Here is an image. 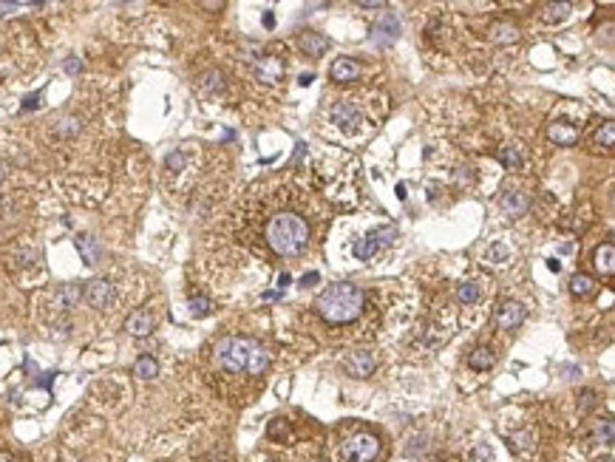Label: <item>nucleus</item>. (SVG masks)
Here are the masks:
<instances>
[{"mask_svg": "<svg viewBox=\"0 0 615 462\" xmlns=\"http://www.w3.org/2000/svg\"><path fill=\"white\" fill-rule=\"evenodd\" d=\"M213 361L219 369L230 372V374H261L267 372L269 366V352L250 341V338H236V335H230V338H221L213 349Z\"/></svg>", "mask_w": 615, "mask_h": 462, "instance_id": "obj_1", "label": "nucleus"}, {"mask_svg": "<svg viewBox=\"0 0 615 462\" xmlns=\"http://www.w3.org/2000/svg\"><path fill=\"white\" fill-rule=\"evenodd\" d=\"M366 295L357 284H329L321 295L315 298V312L326 324H352L363 315Z\"/></svg>", "mask_w": 615, "mask_h": 462, "instance_id": "obj_2", "label": "nucleus"}, {"mask_svg": "<svg viewBox=\"0 0 615 462\" xmlns=\"http://www.w3.org/2000/svg\"><path fill=\"white\" fill-rule=\"evenodd\" d=\"M267 244L272 253L278 256H301L306 244H309V224L298 216V213H289V210H284V213H275L269 221H267Z\"/></svg>", "mask_w": 615, "mask_h": 462, "instance_id": "obj_3", "label": "nucleus"}, {"mask_svg": "<svg viewBox=\"0 0 615 462\" xmlns=\"http://www.w3.org/2000/svg\"><path fill=\"white\" fill-rule=\"evenodd\" d=\"M377 454H380V439L374 434H366V431L352 434L343 443V457L349 462H372Z\"/></svg>", "mask_w": 615, "mask_h": 462, "instance_id": "obj_4", "label": "nucleus"}, {"mask_svg": "<svg viewBox=\"0 0 615 462\" xmlns=\"http://www.w3.org/2000/svg\"><path fill=\"white\" fill-rule=\"evenodd\" d=\"M82 298H86L94 309L111 306V301H114V284L105 281V278H94V281H88L86 287H82Z\"/></svg>", "mask_w": 615, "mask_h": 462, "instance_id": "obj_5", "label": "nucleus"}, {"mask_svg": "<svg viewBox=\"0 0 615 462\" xmlns=\"http://www.w3.org/2000/svg\"><path fill=\"white\" fill-rule=\"evenodd\" d=\"M524 315H527V309L519 304V301H502L499 306H496V326L499 329H519L522 324H524Z\"/></svg>", "mask_w": 615, "mask_h": 462, "instance_id": "obj_6", "label": "nucleus"}, {"mask_svg": "<svg viewBox=\"0 0 615 462\" xmlns=\"http://www.w3.org/2000/svg\"><path fill=\"white\" fill-rule=\"evenodd\" d=\"M374 366H377V358L372 349H354L346 354V372L352 377H369L374 372Z\"/></svg>", "mask_w": 615, "mask_h": 462, "instance_id": "obj_7", "label": "nucleus"}, {"mask_svg": "<svg viewBox=\"0 0 615 462\" xmlns=\"http://www.w3.org/2000/svg\"><path fill=\"white\" fill-rule=\"evenodd\" d=\"M397 34H400V20L394 17V14H383L374 23V29H372V40L380 46V49H386V46H391L394 40H397Z\"/></svg>", "mask_w": 615, "mask_h": 462, "instance_id": "obj_8", "label": "nucleus"}, {"mask_svg": "<svg viewBox=\"0 0 615 462\" xmlns=\"http://www.w3.org/2000/svg\"><path fill=\"white\" fill-rule=\"evenodd\" d=\"M329 119L337 125V128L349 131V128H354V125H360V111H357V105L352 99H341V102L332 105Z\"/></svg>", "mask_w": 615, "mask_h": 462, "instance_id": "obj_9", "label": "nucleus"}, {"mask_svg": "<svg viewBox=\"0 0 615 462\" xmlns=\"http://www.w3.org/2000/svg\"><path fill=\"white\" fill-rule=\"evenodd\" d=\"M499 207H502L511 219H516V216H524V213H527L530 199H527L522 191H505V193L499 196Z\"/></svg>", "mask_w": 615, "mask_h": 462, "instance_id": "obj_10", "label": "nucleus"}, {"mask_svg": "<svg viewBox=\"0 0 615 462\" xmlns=\"http://www.w3.org/2000/svg\"><path fill=\"white\" fill-rule=\"evenodd\" d=\"M125 329H128L134 338H145V335H151V332H154V318H151V312H145V309L131 312V315H128V321H125Z\"/></svg>", "mask_w": 615, "mask_h": 462, "instance_id": "obj_11", "label": "nucleus"}, {"mask_svg": "<svg viewBox=\"0 0 615 462\" xmlns=\"http://www.w3.org/2000/svg\"><path fill=\"white\" fill-rule=\"evenodd\" d=\"M329 74H332V80H335V82H352V80H357V77H360V66H357V62H354L352 57H337V60L332 62Z\"/></svg>", "mask_w": 615, "mask_h": 462, "instance_id": "obj_12", "label": "nucleus"}, {"mask_svg": "<svg viewBox=\"0 0 615 462\" xmlns=\"http://www.w3.org/2000/svg\"><path fill=\"white\" fill-rule=\"evenodd\" d=\"M256 74H258L261 82H275V80H281V74H284V62L278 57H261L256 62Z\"/></svg>", "mask_w": 615, "mask_h": 462, "instance_id": "obj_13", "label": "nucleus"}, {"mask_svg": "<svg viewBox=\"0 0 615 462\" xmlns=\"http://www.w3.org/2000/svg\"><path fill=\"white\" fill-rule=\"evenodd\" d=\"M547 136L553 139L556 145H564V148H570V145L579 142V131L572 128V125H567V122H553L547 128Z\"/></svg>", "mask_w": 615, "mask_h": 462, "instance_id": "obj_14", "label": "nucleus"}, {"mask_svg": "<svg viewBox=\"0 0 615 462\" xmlns=\"http://www.w3.org/2000/svg\"><path fill=\"white\" fill-rule=\"evenodd\" d=\"M80 298H82V287H80V284H62V287L54 292V304H57V309H71V306L80 304Z\"/></svg>", "mask_w": 615, "mask_h": 462, "instance_id": "obj_15", "label": "nucleus"}, {"mask_svg": "<svg viewBox=\"0 0 615 462\" xmlns=\"http://www.w3.org/2000/svg\"><path fill=\"white\" fill-rule=\"evenodd\" d=\"M74 244H77V250H80V256H82V261H86L88 267H94L97 261H99V244H97V239L94 236H77L74 239Z\"/></svg>", "mask_w": 615, "mask_h": 462, "instance_id": "obj_16", "label": "nucleus"}, {"mask_svg": "<svg viewBox=\"0 0 615 462\" xmlns=\"http://www.w3.org/2000/svg\"><path fill=\"white\" fill-rule=\"evenodd\" d=\"M301 49H304L309 57H324L326 49H329V40H326L324 34H317V32H309V34L301 37Z\"/></svg>", "mask_w": 615, "mask_h": 462, "instance_id": "obj_17", "label": "nucleus"}, {"mask_svg": "<svg viewBox=\"0 0 615 462\" xmlns=\"http://www.w3.org/2000/svg\"><path fill=\"white\" fill-rule=\"evenodd\" d=\"M377 250H380V244H377V239L369 233V236L357 239V241L352 244V256H354L357 261H369V258H374Z\"/></svg>", "mask_w": 615, "mask_h": 462, "instance_id": "obj_18", "label": "nucleus"}, {"mask_svg": "<svg viewBox=\"0 0 615 462\" xmlns=\"http://www.w3.org/2000/svg\"><path fill=\"white\" fill-rule=\"evenodd\" d=\"M494 366V352L487 349V346H477L471 354H468V369H474V372H487Z\"/></svg>", "mask_w": 615, "mask_h": 462, "instance_id": "obj_19", "label": "nucleus"}, {"mask_svg": "<svg viewBox=\"0 0 615 462\" xmlns=\"http://www.w3.org/2000/svg\"><path fill=\"white\" fill-rule=\"evenodd\" d=\"M596 269L604 272V276H610V272L615 269V247L612 244H601L596 250Z\"/></svg>", "mask_w": 615, "mask_h": 462, "instance_id": "obj_20", "label": "nucleus"}, {"mask_svg": "<svg viewBox=\"0 0 615 462\" xmlns=\"http://www.w3.org/2000/svg\"><path fill=\"white\" fill-rule=\"evenodd\" d=\"M134 374L142 377V380H154V377L159 374V363L151 358V354H142V358L134 363Z\"/></svg>", "mask_w": 615, "mask_h": 462, "instance_id": "obj_21", "label": "nucleus"}, {"mask_svg": "<svg viewBox=\"0 0 615 462\" xmlns=\"http://www.w3.org/2000/svg\"><path fill=\"white\" fill-rule=\"evenodd\" d=\"M516 37H519V29L511 26V23H494L491 26V40H494V43H514Z\"/></svg>", "mask_w": 615, "mask_h": 462, "instance_id": "obj_22", "label": "nucleus"}, {"mask_svg": "<svg viewBox=\"0 0 615 462\" xmlns=\"http://www.w3.org/2000/svg\"><path fill=\"white\" fill-rule=\"evenodd\" d=\"M54 134L62 136V139L77 136V134H80V119H77V117H60V119L54 122Z\"/></svg>", "mask_w": 615, "mask_h": 462, "instance_id": "obj_23", "label": "nucleus"}, {"mask_svg": "<svg viewBox=\"0 0 615 462\" xmlns=\"http://www.w3.org/2000/svg\"><path fill=\"white\" fill-rule=\"evenodd\" d=\"M479 295H482L479 287H477V284H471V281H465V284H459V287H457V301H459V304H465V306H468V304H477V301H479Z\"/></svg>", "mask_w": 615, "mask_h": 462, "instance_id": "obj_24", "label": "nucleus"}, {"mask_svg": "<svg viewBox=\"0 0 615 462\" xmlns=\"http://www.w3.org/2000/svg\"><path fill=\"white\" fill-rule=\"evenodd\" d=\"M592 289H596V284H592L590 276H572V278H570V292H572V295L584 298V295H590Z\"/></svg>", "mask_w": 615, "mask_h": 462, "instance_id": "obj_25", "label": "nucleus"}, {"mask_svg": "<svg viewBox=\"0 0 615 462\" xmlns=\"http://www.w3.org/2000/svg\"><path fill=\"white\" fill-rule=\"evenodd\" d=\"M485 261L487 264H505V261H511V250H507L505 244H491L485 250Z\"/></svg>", "mask_w": 615, "mask_h": 462, "instance_id": "obj_26", "label": "nucleus"}, {"mask_svg": "<svg viewBox=\"0 0 615 462\" xmlns=\"http://www.w3.org/2000/svg\"><path fill=\"white\" fill-rule=\"evenodd\" d=\"M496 159H499L505 167H511V171H519V167H522V154H519L516 148H499V151H496Z\"/></svg>", "mask_w": 615, "mask_h": 462, "instance_id": "obj_27", "label": "nucleus"}, {"mask_svg": "<svg viewBox=\"0 0 615 462\" xmlns=\"http://www.w3.org/2000/svg\"><path fill=\"white\" fill-rule=\"evenodd\" d=\"M570 9H572L570 3H550V6L544 9V14H542V17L547 20V23H562V20L570 14Z\"/></svg>", "mask_w": 615, "mask_h": 462, "instance_id": "obj_28", "label": "nucleus"}, {"mask_svg": "<svg viewBox=\"0 0 615 462\" xmlns=\"http://www.w3.org/2000/svg\"><path fill=\"white\" fill-rule=\"evenodd\" d=\"M199 86H202L207 94H213V91H221V88H224V80H221V74H219V71H204Z\"/></svg>", "mask_w": 615, "mask_h": 462, "instance_id": "obj_29", "label": "nucleus"}, {"mask_svg": "<svg viewBox=\"0 0 615 462\" xmlns=\"http://www.w3.org/2000/svg\"><path fill=\"white\" fill-rule=\"evenodd\" d=\"M596 443H604V446L612 443V420L610 417H604L601 423L596 426Z\"/></svg>", "mask_w": 615, "mask_h": 462, "instance_id": "obj_30", "label": "nucleus"}, {"mask_svg": "<svg viewBox=\"0 0 615 462\" xmlns=\"http://www.w3.org/2000/svg\"><path fill=\"white\" fill-rule=\"evenodd\" d=\"M596 142L601 145V148H612V145H615V125H612V122H604V125H601V131H599Z\"/></svg>", "mask_w": 615, "mask_h": 462, "instance_id": "obj_31", "label": "nucleus"}, {"mask_svg": "<svg viewBox=\"0 0 615 462\" xmlns=\"http://www.w3.org/2000/svg\"><path fill=\"white\" fill-rule=\"evenodd\" d=\"M372 236L377 239V244H380V247H386V244H391V241L397 239V227L386 224V227H380V230H374V233H372Z\"/></svg>", "mask_w": 615, "mask_h": 462, "instance_id": "obj_32", "label": "nucleus"}, {"mask_svg": "<svg viewBox=\"0 0 615 462\" xmlns=\"http://www.w3.org/2000/svg\"><path fill=\"white\" fill-rule=\"evenodd\" d=\"M207 312H210V301H207L204 295L190 298V315H193V318H204Z\"/></svg>", "mask_w": 615, "mask_h": 462, "instance_id": "obj_33", "label": "nucleus"}, {"mask_svg": "<svg viewBox=\"0 0 615 462\" xmlns=\"http://www.w3.org/2000/svg\"><path fill=\"white\" fill-rule=\"evenodd\" d=\"M165 165H167V171H173V173L184 171V154L182 151H171V154H167V159H165Z\"/></svg>", "mask_w": 615, "mask_h": 462, "instance_id": "obj_34", "label": "nucleus"}, {"mask_svg": "<svg viewBox=\"0 0 615 462\" xmlns=\"http://www.w3.org/2000/svg\"><path fill=\"white\" fill-rule=\"evenodd\" d=\"M592 403H596V391H581V409H590Z\"/></svg>", "mask_w": 615, "mask_h": 462, "instance_id": "obj_35", "label": "nucleus"}, {"mask_svg": "<svg viewBox=\"0 0 615 462\" xmlns=\"http://www.w3.org/2000/svg\"><path fill=\"white\" fill-rule=\"evenodd\" d=\"M80 69H82V62H80V60H74V57L66 60V71H69V74H77Z\"/></svg>", "mask_w": 615, "mask_h": 462, "instance_id": "obj_36", "label": "nucleus"}, {"mask_svg": "<svg viewBox=\"0 0 615 462\" xmlns=\"http://www.w3.org/2000/svg\"><path fill=\"white\" fill-rule=\"evenodd\" d=\"M37 99H40V94H32V97H26V99H23V111H32V108H37Z\"/></svg>", "mask_w": 615, "mask_h": 462, "instance_id": "obj_37", "label": "nucleus"}, {"mask_svg": "<svg viewBox=\"0 0 615 462\" xmlns=\"http://www.w3.org/2000/svg\"><path fill=\"white\" fill-rule=\"evenodd\" d=\"M317 278H321V276H317V272H309V276H304V278H301V287H312Z\"/></svg>", "mask_w": 615, "mask_h": 462, "instance_id": "obj_38", "label": "nucleus"}, {"mask_svg": "<svg viewBox=\"0 0 615 462\" xmlns=\"http://www.w3.org/2000/svg\"><path fill=\"white\" fill-rule=\"evenodd\" d=\"M360 6H363V9H383V0H363Z\"/></svg>", "mask_w": 615, "mask_h": 462, "instance_id": "obj_39", "label": "nucleus"}, {"mask_svg": "<svg viewBox=\"0 0 615 462\" xmlns=\"http://www.w3.org/2000/svg\"><path fill=\"white\" fill-rule=\"evenodd\" d=\"M559 372H564V377H576V374H579V369H576V366H562Z\"/></svg>", "mask_w": 615, "mask_h": 462, "instance_id": "obj_40", "label": "nucleus"}, {"mask_svg": "<svg viewBox=\"0 0 615 462\" xmlns=\"http://www.w3.org/2000/svg\"><path fill=\"white\" fill-rule=\"evenodd\" d=\"M264 26H267V29H272V26H275V17H272V12H267V14H264Z\"/></svg>", "mask_w": 615, "mask_h": 462, "instance_id": "obj_41", "label": "nucleus"}, {"mask_svg": "<svg viewBox=\"0 0 615 462\" xmlns=\"http://www.w3.org/2000/svg\"><path fill=\"white\" fill-rule=\"evenodd\" d=\"M312 80H315V74H301V77H298V82H301V86H309Z\"/></svg>", "mask_w": 615, "mask_h": 462, "instance_id": "obj_42", "label": "nucleus"}, {"mask_svg": "<svg viewBox=\"0 0 615 462\" xmlns=\"http://www.w3.org/2000/svg\"><path fill=\"white\" fill-rule=\"evenodd\" d=\"M289 281H292V278H289V276H287V272H284V276L278 278V287H281V289H287V284H289Z\"/></svg>", "mask_w": 615, "mask_h": 462, "instance_id": "obj_43", "label": "nucleus"}, {"mask_svg": "<svg viewBox=\"0 0 615 462\" xmlns=\"http://www.w3.org/2000/svg\"><path fill=\"white\" fill-rule=\"evenodd\" d=\"M547 267H550V269H553V272H559V269H562V264H559L556 258H550V261H547Z\"/></svg>", "mask_w": 615, "mask_h": 462, "instance_id": "obj_44", "label": "nucleus"}, {"mask_svg": "<svg viewBox=\"0 0 615 462\" xmlns=\"http://www.w3.org/2000/svg\"><path fill=\"white\" fill-rule=\"evenodd\" d=\"M275 298H281L278 292H264V301H275Z\"/></svg>", "mask_w": 615, "mask_h": 462, "instance_id": "obj_45", "label": "nucleus"}, {"mask_svg": "<svg viewBox=\"0 0 615 462\" xmlns=\"http://www.w3.org/2000/svg\"><path fill=\"white\" fill-rule=\"evenodd\" d=\"M3 176H6V171H3V165H0V182H3Z\"/></svg>", "mask_w": 615, "mask_h": 462, "instance_id": "obj_46", "label": "nucleus"}, {"mask_svg": "<svg viewBox=\"0 0 615 462\" xmlns=\"http://www.w3.org/2000/svg\"><path fill=\"white\" fill-rule=\"evenodd\" d=\"M261 462H272V459H261Z\"/></svg>", "mask_w": 615, "mask_h": 462, "instance_id": "obj_47", "label": "nucleus"}]
</instances>
